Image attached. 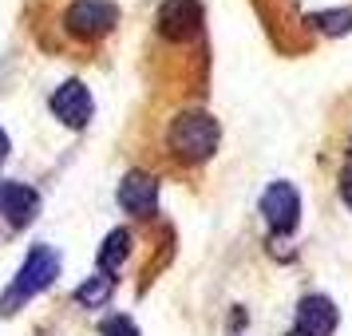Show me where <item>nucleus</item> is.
I'll return each mask as SVG.
<instances>
[{
	"label": "nucleus",
	"mask_w": 352,
	"mask_h": 336,
	"mask_svg": "<svg viewBox=\"0 0 352 336\" xmlns=\"http://www.w3.org/2000/svg\"><path fill=\"white\" fill-rule=\"evenodd\" d=\"M222 143V123L202 107L178 111L166 127V150L170 159H178L182 166H202L214 159V150Z\"/></svg>",
	"instance_id": "nucleus-1"
},
{
	"label": "nucleus",
	"mask_w": 352,
	"mask_h": 336,
	"mask_svg": "<svg viewBox=\"0 0 352 336\" xmlns=\"http://www.w3.org/2000/svg\"><path fill=\"white\" fill-rule=\"evenodd\" d=\"M56 277H60V254L52 245H32L28 257H24V265H20V273L12 277V285L4 289V297H0V317L20 313L36 293L56 285Z\"/></svg>",
	"instance_id": "nucleus-2"
},
{
	"label": "nucleus",
	"mask_w": 352,
	"mask_h": 336,
	"mask_svg": "<svg viewBox=\"0 0 352 336\" xmlns=\"http://www.w3.org/2000/svg\"><path fill=\"white\" fill-rule=\"evenodd\" d=\"M257 210H261V222L270 225L273 238H289V234L301 225V194H297V186L285 182V178H277V182L265 186Z\"/></svg>",
	"instance_id": "nucleus-3"
},
{
	"label": "nucleus",
	"mask_w": 352,
	"mask_h": 336,
	"mask_svg": "<svg viewBox=\"0 0 352 336\" xmlns=\"http://www.w3.org/2000/svg\"><path fill=\"white\" fill-rule=\"evenodd\" d=\"M115 24H119V8H115L111 0H72L67 12H64L67 36L87 40V44H96V40H103V36H111Z\"/></svg>",
	"instance_id": "nucleus-4"
},
{
	"label": "nucleus",
	"mask_w": 352,
	"mask_h": 336,
	"mask_svg": "<svg viewBox=\"0 0 352 336\" xmlns=\"http://www.w3.org/2000/svg\"><path fill=\"white\" fill-rule=\"evenodd\" d=\"M48 107H52V115H56L64 127L83 131L87 123H91V115H96V99H91V91H87V83L83 80H64L56 91H52Z\"/></svg>",
	"instance_id": "nucleus-5"
},
{
	"label": "nucleus",
	"mask_w": 352,
	"mask_h": 336,
	"mask_svg": "<svg viewBox=\"0 0 352 336\" xmlns=\"http://www.w3.org/2000/svg\"><path fill=\"white\" fill-rule=\"evenodd\" d=\"M155 28H159L162 40L186 44V40H194L198 28H202V4H198V0H162L159 16H155Z\"/></svg>",
	"instance_id": "nucleus-6"
},
{
	"label": "nucleus",
	"mask_w": 352,
	"mask_h": 336,
	"mask_svg": "<svg viewBox=\"0 0 352 336\" xmlns=\"http://www.w3.org/2000/svg\"><path fill=\"white\" fill-rule=\"evenodd\" d=\"M336 324H340V309H336L333 297H324V293H305L301 301H297L293 328L301 336H333Z\"/></svg>",
	"instance_id": "nucleus-7"
},
{
	"label": "nucleus",
	"mask_w": 352,
	"mask_h": 336,
	"mask_svg": "<svg viewBox=\"0 0 352 336\" xmlns=\"http://www.w3.org/2000/svg\"><path fill=\"white\" fill-rule=\"evenodd\" d=\"M115 198H119V206L127 210L131 218H151L159 210V178L151 170H127Z\"/></svg>",
	"instance_id": "nucleus-8"
},
{
	"label": "nucleus",
	"mask_w": 352,
	"mask_h": 336,
	"mask_svg": "<svg viewBox=\"0 0 352 336\" xmlns=\"http://www.w3.org/2000/svg\"><path fill=\"white\" fill-rule=\"evenodd\" d=\"M0 214H4V222L24 229V225L36 222V214H40V194L28 186V182H0Z\"/></svg>",
	"instance_id": "nucleus-9"
},
{
	"label": "nucleus",
	"mask_w": 352,
	"mask_h": 336,
	"mask_svg": "<svg viewBox=\"0 0 352 336\" xmlns=\"http://www.w3.org/2000/svg\"><path fill=\"white\" fill-rule=\"evenodd\" d=\"M131 229H111L107 238H103V245H99V273H119L123 269V261L131 257Z\"/></svg>",
	"instance_id": "nucleus-10"
},
{
	"label": "nucleus",
	"mask_w": 352,
	"mask_h": 336,
	"mask_svg": "<svg viewBox=\"0 0 352 336\" xmlns=\"http://www.w3.org/2000/svg\"><path fill=\"white\" fill-rule=\"evenodd\" d=\"M111 293H115L111 273H91V277L76 289V304H83V309H103V304L111 301Z\"/></svg>",
	"instance_id": "nucleus-11"
},
{
	"label": "nucleus",
	"mask_w": 352,
	"mask_h": 336,
	"mask_svg": "<svg viewBox=\"0 0 352 336\" xmlns=\"http://www.w3.org/2000/svg\"><path fill=\"white\" fill-rule=\"evenodd\" d=\"M309 24L317 28L320 36H349L352 32V8H320L309 16Z\"/></svg>",
	"instance_id": "nucleus-12"
},
{
	"label": "nucleus",
	"mask_w": 352,
	"mask_h": 336,
	"mask_svg": "<svg viewBox=\"0 0 352 336\" xmlns=\"http://www.w3.org/2000/svg\"><path fill=\"white\" fill-rule=\"evenodd\" d=\"M99 333L103 336H139V328H135V320L131 317H107Z\"/></svg>",
	"instance_id": "nucleus-13"
},
{
	"label": "nucleus",
	"mask_w": 352,
	"mask_h": 336,
	"mask_svg": "<svg viewBox=\"0 0 352 336\" xmlns=\"http://www.w3.org/2000/svg\"><path fill=\"white\" fill-rule=\"evenodd\" d=\"M336 194H340V202L352 210V162H344V170L336 178Z\"/></svg>",
	"instance_id": "nucleus-14"
},
{
	"label": "nucleus",
	"mask_w": 352,
	"mask_h": 336,
	"mask_svg": "<svg viewBox=\"0 0 352 336\" xmlns=\"http://www.w3.org/2000/svg\"><path fill=\"white\" fill-rule=\"evenodd\" d=\"M8 150H12V143H8V135H4V127H0V162L8 159Z\"/></svg>",
	"instance_id": "nucleus-15"
},
{
	"label": "nucleus",
	"mask_w": 352,
	"mask_h": 336,
	"mask_svg": "<svg viewBox=\"0 0 352 336\" xmlns=\"http://www.w3.org/2000/svg\"><path fill=\"white\" fill-rule=\"evenodd\" d=\"M285 336H301V333H297V328H289V333H285Z\"/></svg>",
	"instance_id": "nucleus-16"
},
{
	"label": "nucleus",
	"mask_w": 352,
	"mask_h": 336,
	"mask_svg": "<svg viewBox=\"0 0 352 336\" xmlns=\"http://www.w3.org/2000/svg\"><path fill=\"white\" fill-rule=\"evenodd\" d=\"M349 162H352V139H349Z\"/></svg>",
	"instance_id": "nucleus-17"
}]
</instances>
